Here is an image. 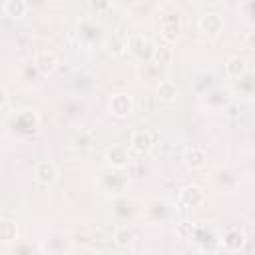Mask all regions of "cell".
<instances>
[{
    "label": "cell",
    "instance_id": "cell-1",
    "mask_svg": "<svg viewBox=\"0 0 255 255\" xmlns=\"http://www.w3.org/2000/svg\"><path fill=\"white\" fill-rule=\"evenodd\" d=\"M110 110L116 118H126L133 110V100L128 94H114L110 98Z\"/></svg>",
    "mask_w": 255,
    "mask_h": 255
},
{
    "label": "cell",
    "instance_id": "cell-2",
    "mask_svg": "<svg viewBox=\"0 0 255 255\" xmlns=\"http://www.w3.org/2000/svg\"><path fill=\"white\" fill-rule=\"evenodd\" d=\"M56 177H58V167H56L52 161L44 159V161L36 163V167H34V179H36L38 183H42V185H52V183L56 181Z\"/></svg>",
    "mask_w": 255,
    "mask_h": 255
},
{
    "label": "cell",
    "instance_id": "cell-3",
    "mask_svg": "<svg viewBox=\"0 0 255 255\" xmlns=\"http://www.w3.org/2000/svg\"><path fill=\"white\" fill-rule=\"evenodd\" d=\"M199 28H201V32H205L209 36H215L223 30V18L217 12H205L199 18Z\"/></svg>",
    "mask_w": 255,
    "mask_h": 255
},
{
    "label": "cell",
    "instance_id": "cell-4",
    "mask_svg": "<svg viewBox=\"0 0 255 255\" xmlns=\"http://www.w3.org/2000/svg\"><path fill=\"white\" fill-rule=\"evenodd\" d=\"M129 145H131V149H133L135 153L143 155V153H147V151L151 149V145H153V139H151L149 131H143V129H139V131H133V133H131Z\"/></svg>",
    "mask_w": 255,
    "mask_h": 255
},
{
    "label": "cell",
    "instance_id": "cell-5",
    "mask_svg": "<svg viewBox=\"0 0 255 255\" xmlns=\"http://www.w3.org/2000/svg\"><path fill=\"white\" fill-rule=\"evenodd\" d=\"M179 199L187 207H197V205L203 203V189L197 187V185H185L179 191Z\"/></svg>",
    "mask_w": 255,
    "mask_h": 255
},
{
    "label": "cell",
    "instance_id": "cell-6",
    "mask_svg": "<svg viewBox=\"0 0 255 255\" xmlns=\"http://www.w3.org/2000/svg\"><path fill=\"white\" fill-rule=\"evenodd\" d=\"M34 64H36V68H38L42 74H50V72L56 70V66H58V58H56L54 52H50V50H42V52L36 54Z\"/></svg>",
    "mask_w": 255,
    "mask_h": 255
},
{
    "label": "cell",
    "instance_id": "cell-7",
    "mask_svg": "<svg viewBox=\"0 0 255 255\" xmlns=\"http://www.w3.org/2000/svg\"><path fill=\"white\" fill-rule=\"evenodd\" d=\"M243 243H245V235H243V231L239 227H231L223 235V245L229 251H239L243 247Z\"/></svg>",
    "mask_w": 255,
    "mask_h": 255
},
{
    "label": "cell",
    "instance_id": "cell-8",
    "mask_svg": "<svg viewBox=\"0 0 255 255\" xmlns=\"http://www.w3.org/2000/svg\"><path fill=\"white\" fill-rule=\"evenodd\" d=\"M106 159L114 167H124L128 163V149L124 145H112L106 149Z\"/></svg>",
    "mask_w": 255,
    "mask_h": 255
},
{
    "label": "cell",
    "instance_id": "cell-9",
    "mask_svg": "<svg viewBox=\"0 0 255 255\" xmlns=\"http://www.w3.org/2000/svg\"><path fill=\"white\" fill-rule=\"evenodd\" d=\"M155 94H157V98H159L161 102H173V100L177 98L179 90H177L175 82H171V80H161V82L157 84V88H155Z\"/></svg>",
    "mask_w": 255,
    "mask_h": 255
},
{
    "label": "cell",
    "instance_id": "cell-10",
    "mask_svg": "<svg viewBox=\"0 0 255 255\" xmlns=\"http://www.w3.org/2000/svg\"><path fill=\"white\" fill-rule=\"evenodd\" d=\"M183 159H185V165L191 169H199L205 165V153L199 147H187L183 153Z\"/></svg>",
    "mask_w": 255,
    "mask_h": 255
},
{
    "label": "cell",
    "instance_id": "cell-11",
    "mask_svg": "<svg viewBox=\"0 0 255 255\" xmlns=\"http://www.w3.org/2000/svg\"><path fill=\"white\" fill-rule=\"evenodd\" d=\"M2 10L12 18H22L26 14V10H28V4L24 0H4L2 2Z\"/></svg>",
    "mask_w": 255,
    "mask_h": 255
},
{
    "label": "cell",
    "instance_id": "cell-12",
    "mask_svg": "<svg viewBox=\"0 0 255 255\" xmlns=\"http://www.w3.org/2000/svg\"><path fill=\"white\" fill-rule=\"evenodd\" d=\"M245 70H247L245 60L239 58V56H233V58H229V60L225 62V72H227V76H231V78H241V76L245 74Z\"/></svg>",
    "mask_w": 255,
    "mask_h": 255
},
{
    "label": "cell",
    "instance_id": "cell-13",
    "mask_svg": "<svg viewBox=\"0 0 255 255\" xmlns=\"http://www.w3.org/2000/svg\"><path fill=\"white\" fill-rule=\"evenodd\" d=\"M145 48H147V40H145L143 36L133 34V36L128 38V52H129V54H133V56H143Z\"/></svg>",
    "mask_w": 255,
    "mask_h": 255
},
{
    "label": "cell",
    "instance_id": "cell-14",
    "mask_svg": "<svg viewBox=\"0 0 255 255\" xmlns=\"http://www.w3.org/2000/svg\"><path fill=\"white\" fill-rule=\"evenodd\" d=\"M0 237H2L4 243L14 241V239L18 237V227H16V223L10 221V219H2V221H0Z\"/></svg>",
    "mask_w": 255,
    "mask_h": 255
},
{
    "label": "cell",
    "instance_id": "cell-15",
    "mask_svg": "<svg viewBox=\"0 0 255 255\" xmlns=\"http://www.w3.org/2000/svg\"><path fill=\"white\" fill-rule=\"evenodd\" d=\"M151 56L155 60V64H169L171 58H173V52L167 44H157L153 50H151Z\"/></svg>",
    "mask_w": 255,
    "mask_h": 255
},
{
    "label": "cell",
    "instance_id": "cell-16",
    "mask_svg": "<svg viewBox=\"0 0 255 255\" xmlns=\"http://www.w3.org/2000/svg\"><path fill=\"white\" fill-rule=\"evenodd\" d=\"M179 34V18H171V22H167L165 18L161 20V36L167 40H173Z\"/></svg>",
    "mask_w": 255,
    "mask_h": 255
},
{
    "label": "cell",
    "instance_id": "cell-17",
    "mask_svg": "<svg viewBox=\"0 0 255 255\" xmlns=\"http://www.w3.org/2000/svg\"><path fill=\"white\" fill-rule=\"evenodd\" d=\"M116 241H118V245H128L131 241V233L126 227H122V229L116 231Z\"/></svg>",
    "mask_w": 255,
    "mask_h": 255
},
{
    "label": "cell",
    "instance_id": "cell-18",
    "mask_svg": "<svg viewBox=\"0 0 255 255\" xmlns=\"http://www.w3.org/2000/svg\"><path fill=\"white\" fill-rule=\"evenodd\" d=\"M245 44H247V48L255 50V32H247V36H245Z\"/></svg>",
    "mask_w": 255,
    "mask_h": 255
},
{
    "label": "cell",
    "instance_id": "cell-19",
    "mask_svg": "<svg viewBox=\"0 0 255 255\" xmlns=\"http://www.w3.org/2000/svg\"><path fill=\"white\" fill-rule=\"evenodd\" d=\"M110 52H112V54H120V52H122V44H120L116 38L110 42Z\"/></svg>",
    "mask_w": 255,
    "mask_h": 255
}]
</instances>
